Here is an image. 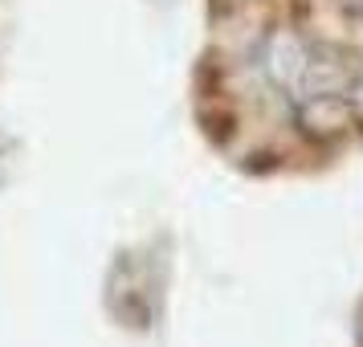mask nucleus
<instances>
[{
	"mask_svg": "<svg viewBox=\"0 0 363 347\" xmlns=\"http://www.w3.org/2000/svg\"><path fill=\"white\" fill-rule=\"evenodd\" d=\"M314 50H318V45H314L302 29L278 25V29H269V33L262 37V45H257V70H262V78L274 86V90L298 99V94L306 90V74H311Z\"/></svg>",
	"mask_w": 363,
	"mask_h": 347,
	"instance_id": "f257e3e1",
	"label": "nucleus"
},
{
	"mask_svg": "<svg viewBox=\"0 0 363 347\" xmlns=\"http://www.w3.org/2000/svg\"><path fill=\"white\" fill-rule=\"evenodd\" d=\"M347 99L355 102V111H359V119H363V66H355V78L347 86Z\"/></svg>",
	"mask_w": 363,
	"mask_h": 347,
	"instance_id": "7ed1b4c3",
	"label": "nucleus"
},
{
	"mask_svg": "<svg viewBox=\"0 0 363 347\" xmlns=\"http://www.w3.org/2000/svg\"><path fill=\"white\" fill-rule=\"evenodd\" d=\"M355 339H359V347H363V307H359V319H355Z\"/></svg>",
	"mask_w": 363,
	"mask_h": 347,
	"instance_id": "20e7f679",
	"label": "nucleus"
},
{
	"mask_svg": "<svg viewBox=\"0 0 363 347\" xmlns=\"http://www.w3.org/2000/svg\"><path fill=\"white\" fill-rule=\"evenodd\" d=\"M294 127L302 139H311L318 148H335L363 127L355 102L339 90H311L294 99Z\"/></svg>",
	"mask_w": 363,
	"mask_h": 347,
	"instance_id": "f03ea898",
	"label": "nucleus"
}]
</instances>
